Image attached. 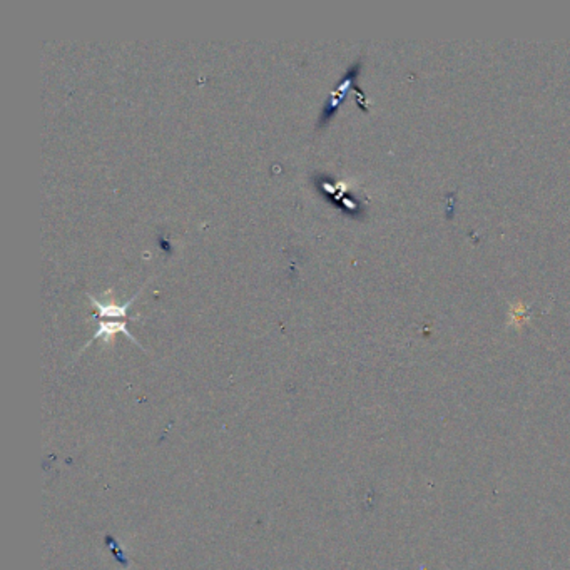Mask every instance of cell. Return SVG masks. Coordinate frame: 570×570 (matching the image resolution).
<instances>
[{"label": "cell", "instance_id": "obj_2", "mask_svg": "<svg viewBox=\"0 0 570 570\" xmlns=\"http://www.w3.org/2000/svg\"><path fill=\"white\" fill-rule=\"evenodd\" d=\"M139 296L134 295L131 300H127L124 305H116V303H100L99 300H95L93 295H88V298L90 300V303L94 305V308L97 310V313L95 316H99V318H119V320H126L127 318V313H129V308H131V305L134 303V300H136Z\"/></svg>", "mask_w": 570, "mask_h": 570}, {"label": "cell", "instance_id": "obj_1", "mask_svg": "<svg viewBox=\"0 0 570 570\" xmlns=\"http://www.w3.org/2000/svg\"><path fill=\"white\" fill-rule=\"evenodd\" d=\"M119 333L126 334V337H127L129 339H132V342L136 343L139 348H142V347H141V343H139L137 339L134 338V334L129 333L126 320H124V322H100V323H99L97 332H95L94 337L90 338L88 343H85V347H84V348H88L89 344L94 342V339H99V338H102L105 343H111V342H112V338L116 337V334H119Z\"/></svg>", "mask_w": 570, "mask_h": 570}]
</instances>
